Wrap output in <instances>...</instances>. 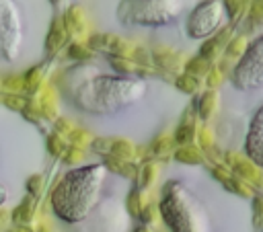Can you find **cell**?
Listing matches in <instances>:
<instances>
[{"mask_svg":"<svg viewBox=\"0 0 263 232\" xmlns=\"http://www.w3.org/2000/svg\"><path fill=\"white\" fill-rule=\"evenodd\" d=\"M105 181V166L88 164L70 170L51 193L53 211L70 224L88 218L92 207L99 203V193Z\"/></svg>","mask_w":263,"mask_h":232,"instance_id":"1","label":"cell"},{"mask_svg":"<svg viewBox=\"0 0 263 232\" xmlns=\"http://www.w3.org/2000/svg\"><path fill=\"white\" fill-rule=\"evenodd\" d=\"M146 92V84L134 76H95L84 80L76 92V105L95 115H113L132 103H136Z\"/></svg>","mask_w":263,"mask_h":232,"instance_id":"2","label":"cell"},{"mask_svg":"<svg viewBox=\"0 0 263 232\" xmlns=\"http://www.w3.org/2000/svg\"><path fill=\"white\" fill-rule=\"evenodd\" d=\"M158 209L168 232H212L205 207L179 181L166 183Z\"/></svg>","mask_w":263,"mask_h":232,"instance_id":"3","label":"cell"},{"mask_svg":"<svg viewBox=\"0 0 263 232\" xmlns=\"http://www.w3.org/2000/svg\"><path fill=\"white\" fill-rule=\"evenodd\" d=\"M181 10L183 4L179 0H121L117 16L125 25L160 27L173 23Z\"/></svg>","mask_w":263,"mask_h":232,"instance_id":"4","label":"cell"},{"mask_svg":"<svg viewBox=\"0 0 263 232\" xmlns=\"http://www.w3.org/2000/svg\"><path fill=\"white\" fill-rule=\"evenodd\" d=\"M23 43V18L14 0H0V60L14 62Z\"/></svg>","mask_w":263,"mask_h":232,"instance_id":"5","label":"cell"},{"mask_svg":"<svg viewBox=\"0 0 263 232\" xmlns=\"http://www.w3.org/2000/svg\"><path fill=\"white\" fill-rule=\"evenodd\" d=\"M232 84L240 90L263 88V35L257 37L238 60L232 72Z\"/></svg>","mask_w":263,"mask_h":232,"instance_id":"6","label":"cell"},{"mask_svg":"<svg viewBox=\"0 0 263 232\" xmlns=\"http://www.w3.org/2000/svg\"><path fill=\"white\" fill-rule=\"evenodd\" d=\"M224 23V6L218 0H203L197 4L187 18V35L193 39H203L218 31Z\"/></svg>","mask_w":263,"mask_h":232,"instance_id":"7","label":"cell"},{"mask_svg":"<svg viewBox=\"0 0 263 232\" xmlns=\"http://www.w3.org/2000/svg\"><path fill=\"white\" fill-rule=\"evenodd\" d=\"M245 152L253 164L263 168V105L251 119L247 138H245Z\"/></svg>","mask_w":263,"mask_h":232,"instance_id":"8","label":"cell"},{"mask_svg":"<svg viewBox=\"0 0 263 232\" xmlns=\"http://www.w3.org/2000/svg\"><path fill=\"white\" fill-rule=\"evenodd\" d=\"M31 214H33V197H25V201H21L12 214H10V220L14 222V226H25L29 220H31Z\"/></svg>","mask_w":263,"mask_h":232,"instance_id":"9","label":"cell"},{"mask_svg":"<svg viewBox=\"0 0 263 232\" xmlns=\"http://www.w3.org/2000/svg\"><path fill=\"white\" fill-rule=\"evenodd\" d=\"M0 88H6L8 92H14V94H18V90H21V88H25V76H21V74H14V76H8V78H4V80H2V84H0Z\"/></svg>","mask_w":263,"mask_h":232,"instance_id":"10","label":"cell"},{"mask_svg":"<svg viewBox=\"0 0 263 232\" xmlns=\"http://www.w3.org/2000/svg\"><path fill=\"white\" fill-rule=\"evenodd\" d=\"M2 103L6 105V107H10V109H14V111H23L29 103L21 96V94H14V92H8V94H4L2 96Z\"/></svg>","mask_w":263,"mask_h":232,"instance_id":"11","label":"cell"},{"mask_svg":"<svg viewBox=\"0 0 263 232\" xmlns=\"http://www.w3.org/2000/svg\"><path fill=\"white\" fill-rule=\"evenodd\" d=\"M47 146H49V152H51V154H60V152L64 150V144L60 142V138H58V136H49Z\"/></svg>","mask_w":263,"mask_h":232,"instance_id":"12","label":"cell"},{"mask_svg":"<svg viewBox=\"0 0 263 232\" xmlns=\"http://www.w3.org/2000/svg\"><path fill=\"white\" fill-rule=\"evenodd\" d=\"M39 181H41V177H39V175H33V177L27 181V191H29V195H31V197L39 193Z\"/></svg>","mask_w":263,"mask_h":232,"instance_id":"13","label":"cell"},{"mask_svg":"<svg viewBox=\"0 0 263 232\" xmlns=\"http://www.w3.org/2000/svg\"><path fill=\"white\" fill-rule=\"evenodd\" d=\"M10 220V214H6V211H0V228L2 226H6V222Z\"/></svg>","mask_w":263,"mask_h":232,"instance_id":"14","label":"cell"},{"mask_svg":"<svg viewBox=\"0 0 263 232\" xmlns=\"http://www.w3.org/2000/svg\"><path fill=\"white\" fill-rule=\"evenodd\" d=\"M4 199H6V189H4V185H0V205Z\"/></svg>","mask_w":263,"mask_h":232,"instance_id":"15","label":"cell"},{"mask_svg":"<svg viewBox=\"0 0 263 232\" xmlns=\"http://www.w3.org/2000/svg\"><path fill=\"white\" fill-rule=\"evenodd\" d=\"M39 232H47V228H45V226H43V228H39Z\"/></svg>","mask_w":263,"mask_h":232,"instance_id":"16","label":"cell"},{"mask_svg":"<svg viewBox=\"0 0 263 232\" xmlns=\"http://www.w3.org/2000/svg\"><path fill=\"white\" fill-rule=\"evenodd\" d=\"M138 232H146V230H138Z\"/></svg>","mask_w":263,"mask_h":232,"instance_id":"17","label":"cell"}]
</instances>
